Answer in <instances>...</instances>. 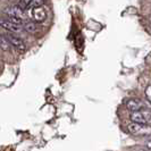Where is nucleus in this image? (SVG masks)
Here are the masks:
<instances>
[{"label": "nucleus", "mask_w": 151, "mask_h": 151, "mask_svg": "<svg viewBox=\"0 0 151 151\" xmlns=\"http://www.w3.org/2000/svg\"><path fill=\"white\" fill-rule=\"evenodd\" d=\"M127 129L131 133L133 134H137V135H149L150 134V126L148 125H143V124H136V123H132L127 126Z\"/></svg>", "instance_id": "obj_1"}, {"label": "nucleus", "mask_w": 151, "mask_h": 151, "mask_svg": "<svg viewBox=\"0 0 151 151\" xmlns=\"http://www.w3.org/2000/svg\"><path fill=\"white\" fill-rule=\"evenodd\" d=\"M131 121L136 124H143L147 125V123L150 121V113L149 111H136L131 114Z\"/></svg>", "instance_id": "obj_2"}, {"label": "nucleus", "mask_w": 151, "mask_h": 151, "mask_svg": "<svg viewBox=\"0 0 151 151\" xmlns=\"http://www.w3.org/2000/svg\"><path fill=\"white\" fill-rule=\"evenodd\" d=\"M4 37L7 39V41L9 42V45H14L17 50H19V51H25L26 45H25V43H24V41H23L22 39L17 38L16 35L12 34V33H7V34L4 35Z\"/></svg>", "instance_id": "obj_3"}, {"label": "nucleus", "mask_w": 151, "mask_h": 151, "mask_svg": "<svg viewBox=\"0 0 151 151\" xmlns=\"http://www.w3.org/2000/svg\"><path fill=\"white\" fill-rule=\"evenodd\" d=\"M125 105H126V108L129 109V111H132V113L141 111L142 109L145 108L144 102L141 101V100H139V99H129V100L125 101Z\"/></svg>", "instance_id": "obj_4"}, {"label": "nucleus", "mask_w": 151, "mask_h": 151, "mask_svg": "<svg viewBox=\"0 0 151 151\" xmlns=\"http://www.w3.org/2000/svg\"><path fill=\"white\" fill-rule=\"evenodd\" d=\"M5 14H7L8 17H15V18H19L22 19L24 18V15L26 14L25 12H23L21 8H18L17 6H12V7H7L4 10Z\"/></svg>", "instance_id": "obj_5"}, {"label": "nucleus", "mask_w": 151, "mask_h": 151, "mask_svg": "<svg viewBox=\"0 0 151 151\" xmlns=\"http://www.w3.org/2000/svg\"><path fill=\"white\" fill-rule=\"evenodd\" d=\"M0 26L5 30L9 31V32H19L21 31V26L17 25V24H14L13 22H10L7 18H0Z\"/></svg>", "instance_id": "obj_6"}, {"label": "nucleus", "mask_w": 151, "mask_h": 151, "mask_svg": "<svg viewBox=\"0 0 151 151\" xmlns=\"http://www.w3.org/2000/svg\"><path fill=\"white\" fill-rule=\"evenodd\" d=\"M31 16L32 18L35 21V22H42L43 19L45 18V9L42 7H39V8H33L31 9Z\"/></svg>", "instance_id": "obj_7"}, {"label": "nucleus", "mask_w": 151, "mask_h": 151, "mask_svg": "<svg viewBox=\"0 0 151 151\" xmlns=\"http://www.w3.org/2000/svg\"><path fill=\"white\" fill-rule=\"evenodd\" d=\"M0 48L4 51H9L10 50V45L7 41V39L5 38L4 35H0Z\"/></svg>", "instance_id": "obj_8"}, {"label": "nucleus", "mask_w": 151, "mask_h": 151, "mask_svg": "<svg viewBox=\"0 0 151 151\" xmlns=\"http://www.w3.org/2000/svg\"><path fill=\"white\" fill-rule=\"evenodd\" d=\"M24 29H25V31H27V32H30V33H35V32L38 31V27H37V25H35L34 23H32V22L25 23V25H24Z\"/></svg>", "instance_id": "obj_9"}, {"label": "nucleus", "mask_w": 151, "mask_h": 151, "mask_svg": "<svg viewBox=\"0 0 151 151\" xmlns=\"http://www.w3.org/2000/svg\"><path fill=\"white\" fill-rule=\"evenodd\" d=\"M43 5V1L41 0H30V9H33V8H39V7H42Z\"/></svg>", "instance_id": "obj_10"}, {"label": "nucleus", "mask_w": 151, "mask_h": 151, "mask_svg": "<svg viewBox=\"0 0 151 151\" xmlns=\"http://www.w3.org/2000/svg\"><path fill=\"white\" fill-rule=\"evenodd\" d=\"M145 96H147L148 101H150L151 100V86L150 85H148V86H147V89H145Z\"/></svg>", "instance_id": "obj_11"}, {"label": "nucleus", "mask_w": 151, "mask_h": 151, "mask_svg": "<svg viewBox=\"0 0 151 151\" xmlns=\"http://www.w3.org/2000/svg\"><path fill=\"white\" fill-rule=\"evenodd\" d=\"M147 147H148V149H150V141L147 142Z\"/></svg>", "instance_id": "obj_12"}]
</instances>
